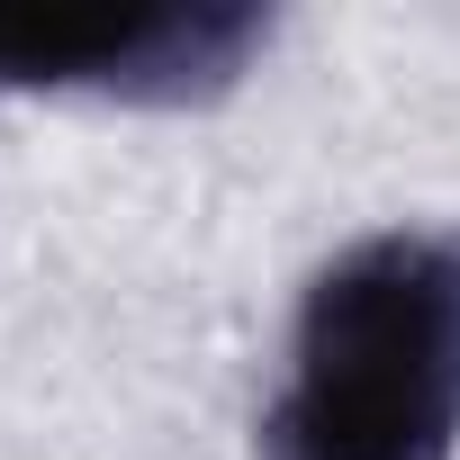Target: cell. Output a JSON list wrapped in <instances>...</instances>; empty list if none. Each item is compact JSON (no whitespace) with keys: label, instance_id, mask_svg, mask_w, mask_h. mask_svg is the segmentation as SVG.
Segmentation results:
<instances>
[{"label":"cell","instance_id":"cell-1","mask_svg":"<svg viewBox=\"0 0 460 460\" xmlns=\"http://www.w3.org/2000/svg\"><path fill=\"white\" fill-rule=\"evenodd\" d=\"M460 451V244L370 235L334 253L289 325L262 460H451Z\"/></svg>","mask_w":460,"mask_h":460},{"label":"cell","instance_id":"cell-2","mask_svg":"<svg viewBox=\"0 0 460 460\" xmlns=\"http://www.w3.org/2000/svg\"><path fill=\"white\" fill-rule=\"evenodd\" d=\"M271 19L253 0H91V10H0V91H82L127 109H181L226 91Z\"/></svg>","mask_w":460,"mask_h":460}]
</instances>
